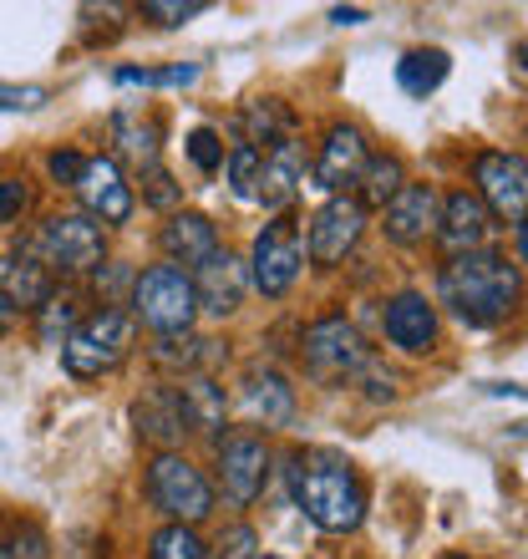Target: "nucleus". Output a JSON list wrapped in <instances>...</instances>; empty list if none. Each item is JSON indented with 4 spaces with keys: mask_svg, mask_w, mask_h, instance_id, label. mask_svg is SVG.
I'll use <instances>...</instances> for the list:
<instances>
[{
    "mask_svg": "<svg viewBox=\"0 0 528 559\" xmlns=\"http://www.w3.org/2000/svg\"><path fill=\"white\" fill-rule=\"evenodd\" d=\"M367 341H361V331H356L346 316H325V321H315L300 336V361H305V371L315 377V382L336 386V382H351L356 371L367 367Z\"/></svg>",
    "mask_w": 528,
    "mask_h": 559,
    "instance_id": "423d86ee",
    "label": "nucleus"
},
{
    "mask_svg": "<svg viewBox=\"0 0 528 559\" xmlns=\"http://www.w3.org/2000/svg\"><path fill=\"white\" fill-rule=\"evenodd\" d=\"M11 559H46V534L36 530V524H26V530H15V545L5 549Z\"/></svg>",
    "mask_w": 528,
    "mask_h": 559,
    "instance_id": "a19ab883",
    "label": "nucleus"
},
{
    "mask_svg": "<svg viewBox=\"0 0 528 559\" xmlns=\"http://www.w3.org/2000/svg\"><path fill=\"white\" fill-rule=\"evenodd\" d=\"M488 229H493V214L483 209V199L468 189L447 193V204L437 214V239L447 245L453 254H468V250H483Z\"/></svg>",
    "mask_w": 528,
    "mask_h": 559,
    "instance_id": "a211bd4d",
    "label": "nucleus"
},
{
    "mask_svg": "<svg viewBox=\"0 0 528 559\" xmlns=\"http://www.w3.org/2000/svg\"><path fill=\"white\" fill-rule=\"evenodd\" d=\"M193 316H199V300H193L189 270L153 265L143 275H132V321H143L158 336H178L193 325Z\"/></svg>",
    "mask_w": 528,
    "mask_h": 559,
    "instance_id": "20e7f679",
    "label": "nucleus"
},
{
    "mask_svg": "<svg viewBox=\"0 0 528 559\" xmlns=\"http://www.w3.org/2000/svg\"><path fill=\"white\" fill-rule=\"evenodd\" d=\"M178 397H183V417H189V432H204V438H219L224 432V417H229V397L224 386L199 371V377H183L178 382Z\"/></svg>",
    "mask_w": 528,
    "mask_h": 559,
    "instance_id": "4be33fe9",
    "label": "nucleus"
},
{
    "mask_svg": "<svg viewBox=\"0 0 528 559\" xmlns=\"http://www.w3.org/2000/svg\"><path fill=\"white\" fill-rule=\"evenodd\" d=\"M447 559H463V555H447Z\"/></svg>",
    "mask_w": 528,
    "mask_h": 559,
    "instance_id": "de8ad7c7",
    "label": "nucleus"
},
{
    "mask_svg": "<svg viewBox=\"0 0 528 559\" xmlns=\"http://www.w3.org/2000/svg\"><path fill=\"white\" fill-rule=\"evenodd\" d=\"M76 193H82V214L97 224H128L132 214V183L122 178L118 158H87L82 178H76Z\"/></svg>",
    "mask_w": 528,
    "mask_h": 559,
    "instance_id": "f8f14e48",
    "label": "nucleus"
},
{
    "mask_svg": "<svg viewBox=\"0 0 528 559\" xmlns=\"http://www.w3.org/2000/svg\"><path fill=\"white\" fill-rule=\"evenodd\" d=\"M356 377H367V397L371 402H392L396 392H401V377H396L392 367H382L376 356H367V367L356 371Z\"/></svg>",
    "mask_w": 528,
    "mask_h": 559,
    "instance_id": "72a5a7b5",
    "label": "nucleus"
},
{
    "mask_svg": "<svg viewBox=\"0 0 528 559\" xmlns=\"http://www.w3.org/2000/svg\"><path fill=\"white\" fill-rule=\"evenodd\" d=\"M447 72H453V61H447L442 46H417V51H407V57L396 61V82H401L407 97H427V92H437L442 82H447Z\"/></svg>",
    "mask_w": 528,
    "mask_h": 559,
    "instance_id": "393cba45",
    "label": "nucleus"
},
{
    "mask_svg": "<svg viewBox=\"0 0 528 559\" xmlns=\"http://www.w3.org/2000/svg\"><path fill=\"white\" fill-rule=\"evenodd\" d=\"M143 199H147V204H153V209H173L178 199H183V189H178V183H173V178H168V174H163V168H153V174H147V189H143Z\"/></svg>",
    "mask_w": 528,
    "mask_h": 559,
    "instance_id": "ea45409f",
    "label": "nucleus"
},
{
    "mask_svg": "<svg viewBox=\"0 0 528 559\" xmlns=\"http://www.w3.org/2000/svg\"><path fill=\"white\" fill-rule=\"evenodd\" d=\"M189 280H193V300L208 316H235L244 306V290H250V275L239 265V254H229V250L208 254L204 265H199V275H189Z\"/></svg>",
    "mask_w": 528,
    "mask_h": 559,
    "instance_id": "dca6fc26",
    "label": "nucleus"
},
{
    "mask_svg": "<svg viewBox=\"0 0 528 559\" xmlns=\"http://www.w3.org/2000/svg\"><path fill=\"white\" fill-rule=\"evenodd\" d=\"M103 250H107L103 224L87 219V214H51L36 229V254L61 275H82V270L103 265Z\"/></svg>",
    "mask_w": 528,
    "mask_h": 559,
    "instance_id": "0eeeda50",
    "label": "nucleus"
},
{
    "mask_svg": "<svg viewBox=\"0 0 528 559\" xmlns=\"http://www.w3.org/2000/svg\"><path fill=\"white\" fill-rule=\"evenodd\" d=\"M331 21H336V26H361V21H367V11H356V5H336V11H331Z\"/></svg>",
    "mask_w": 528,
    "mask_h": 559,
    "instance_id": "37998d69",
    "label": "nucleus"
},
{
    "mask_svg": "<svg viewBox=\"0 0 528 559\" xmlns=\"http://www.w3.org/2000/svg\"><path fill=\"white\" fill-rule=\"evenodd\" d=\"M11 325H15V306H11V300H5V295H0V336H5Z\"/></svg>",
    "mask_w": 528,
    "mask_h": 559,
    "instance_id": "c03bdc74",
    "label": "nucleus"
},
{
    "mask_svg": "<svg viewBox=\"0 0 528 559\" xmlns=\"http://www.w3.org/2000/svg\"><path fill=\"white\" fill-rule=\"evenodd\" d=\"M300 178H305V168H300V143H275L269 153H260V189H254V199H264V209H285L300 193Z\"/></svg>",
    "mask_w": 528,
    "mask_h": 559,
    "instance_id": "412c9836",
    "label": "nucleus"
},
{
    "mask_svg": "<svg viewBox=\"0 0 528 559\" xmlns=\"http://www.w3.org/2000/svg\"><path fill=\"white\" fill-rule=\"evenodd\" d=\"M147 21H158V26H183V21H193V15H204V0H147L143 5Z\"/></svg>",
    "mask_w": 528,
    "mask_h": 559,
    "instance_id": "f704fd0d",
    "label": "nucleus"
},
{
    "mask_svg": "<svg viewBox=\"0 0 528 559\" xmlns=\"http://www.w3.org/2000/svg\"><path fill=\"white\" fill-rule=\"evenodd\" d=\"M254 559H269V555H254Z\"/></svg>",
    "mask_w": 528,
    "mask_h": 559,
    "instance_id": "49530a36",
    "label": "nucleus"
},
{
    "mask_svg": "<svg viewBox=\"0 0 528 559\" xmlns=\"http://www.w3.org/2000/svg\"><path fill=\"white\" fill-rule=\"evenodd\" d=\"M46 103V87H15V82H0V112H31V107Z\"/></svg>",
    "mask_w": 528,
    "mask_h": 559,
    "instance_id": "58836bf2",
    "label": "nucleus"
},
{
    "mask_svg": "<svg viewBox=\"0 0 528 559\" xmlns=\"http://www.w3.org/2000/svg\"><path fill=\"white\" fill-rule=\"evenodd\" d=\"M472 178H478V189H483V209L488 214H499L518 229L524 224V204H528V163L524 153H499V147H488L472 158Z\"/></svg>",
    "mask_w": 528,
    "mask_h": 559,
    "instance_id": "1a4fd4ad",
    "label": "nucleus"
},
{
    "mask_svg": "<svg viewBox=\"0 0 528 559\" xmlns=\"http://www.w3.org/2000/svg\"><path fill=\"white\" fill-rule=\"evenodd\" d=\"M0 295L15 310H41L51 300V270L36 265L31 254H5L0 260Z\"/></svg>",
    "mask_w": 528,
    "mask_h": 559,
    "instance_id": "5701e85b",
    "label": "nucleus"
},
{
    "mask_svg": "<svg viewBox=\"0 0 528 559\" xmlns=\"http://www.w3.org/2000/svg\"><path fill=\"white\" fill-rule=\"evenodd\" d=\"M300 265H305L300 224L295 219L264 224L260 239H254V285H260L269 300H279V295H290V285L300 280Z\"/></svg>",
    "mask_w": 528,
    "mask_h": 559,
    "instance_id": "6e6552de",
    "label": "nucleus"
},
{
    "mask_svg": "<svg viewBox=\"0 0 528 559\" xmlns=\"http://www.w3.org/2000/svg\"><path fill=\"white\" fill-rule=\"evenodd\" d=\"M189 158H193V168H199V174H219V168H224L219 133H214V128H193V133H189Z\"/></svg>",
    "mask_w": 528,
    "mask_h": 559,
    "instance_id": "473e14b6",
    "label": "nucleus"
},
{
    "mask_svg": "<svg viewBox=\"0 0 528 559\" xmlns=\"http://www.w3.org/2000/svg\"><path fill=\"white\" fill-rule=\"evenodd\" d=\"M290 493L295 509H305V519L325 534H351L367 519V484L346 453L331 448H305L290 453Z\"/></svg>",
    "mask_w": 528,
    "mask_h": 559,
    "instance_id": "f257e3e1",
    "label": "nucleus"
},
{
    "mask_svg": "<svg viewBox=\"0 0 528 559\" xmlns=\"http://www.w3.org/2000/svg\"><path fill=\"white\" fill-rule=\"evenodd\" d=\"M147 499L158 503L173 524H189V530L214 514V484L183 453H158L147 463Z\"/></svg>",
    "mask_w": 528,
    "mask_h": 559,
    "instance_id": "39448f33",
    "label": "nucleus"
},
{
    "mask_svg": "<svg viewBox=\"0 0 528 559\" xmlns=\"http://www.w3.org/2000/svg\"><path fill=\"white\" fill-rule=\"evenodd\" d=\"M371 147H367V133L356 128V122H336V128H325V143L315 153V178H321L325 193H340L346 183L361 178L367 168Z\"/></svg>",
    "mask_w": 528,
    "mask_h": 559,
    "instance_id": "4468645a",
    "label": "nucleus"
},
{
    "mask_svg": "<svg viewBox=\"0 0 528 559\" xmlns=\"http://www.w3.org/2000/svg\"><path fill=\"white\" fill-rule=\"evenodd\" d=\"M437 214H442V199L432 183H401L396 199L386 204V239L392 245H422L427 235H437Z\"/></svg>",
    "mask_w": 528,
    "mask_h": 559,
    "instance_id": "2eb2a0df",
    "label": "nucleus"
},
{
    "mask_svg": "<svg viewBox=\"0 0 528 559\" xmlns=\"http://www.w3.org/2000/svg\"><path fill=\"white\" fill-rule=\"evenodd\" d=\"M361 235H367V209L356 204V199H346V193H336V199H325V204L315 209V219H310V260L325 270L340 265V260L361 245Z\"/></svg>",
    "mask_w": 528,
    "mask_h": 559,
    "instance_id": "9b49d317",
    "label": "nucleus"
},
{
    "mask_svg": "<svg viewBox=\"0 0 528 559\" xmlns=\"http://www.w3.org/2000/svg\"><path fill=\"white\" fill-rule=\"evenodd\" d=\"M229 189H235V199H244L250 204L254 199V189H260V147H250V143H239L235 153H229Z\"/></svg>",
    "mask_w": 528,
    "mask_h": 559,
    "instance_id": "2f4dec72",
    "label": "nucleus"
},
{
    "mask_svg": "<svg viewBox=\"0 0 528 559\" xmlns=\"http://www.w3.org/2000/svg\"><path fill=\"white\" fill-rule=\"evenodd\" d=\"M76 321H82V306H76L72 295H51L41 306V341L46 346H57V336L67 341L76 331Z\"/></svg>",
    "mask_w": 528,
    "mask_h": 559,
    "instance_id": "7c9ffc66",
    "label": "nucleus"
},
{
    "mask_svg": "<svg viewBox=\"0 0 528 559\" xmlns=\"http://www.w3.org/2000/svg\"><path fill=\"white\" fill-rule=\"evenodd\" d=\"M112 143H118V153L132 163V168H158V153H163V128L153 118H143V112H118L112 118Z\"/></svg>",
    "mask_w": 528,
    "mask_h": 559,
    "instance_id": "b1692460",
    "label": "nucleus"
},
{
    "mask_svg": "<svg viewBox=\"0 0 528 559\" xmlns=\"http://www.w3.org/2000/svg\"><path fill=\"white\" fill-rule=\"evenodd\" d=\"M254 549H260V539H254L250 524H229V530L219 534V549H208V555H219V559H254Z\"/></svg>",
    "mask_w": 528,
    "mask_h": 559,
    "instance_id": "c9c22d12",
    "label": "nucleus"
},
{
    "mask_svg": "<svg viewBox=\"0 0 528 559\" xmlns=\"http://www.w3.org/2000/svg\"><path fill=\"white\" fill-rule=\"evenodd\" d=\"M290 138H295V118L279 97H260V103L244 107V143L250 147L264 143V153H269L275 143H290Z\"/></svg>",
    "mask_w": 528,
    "mask_h": 559,
    "instance_id": "bb28decb",
    "label": "nucleus"
},
{
    "mask_svg": "<svg viewBox=\"0 0 528 559\" xmlns=\"http://www.w3.org/2000/svg\"><path fill=\"white\" fill-rule=\"evenodd\" d=\"M26 204H31L26 183H21V178H0V224L21 219V214H26Z\"/></svg>",
    "mask_w": 528,
    "mask_h": 559,
    "instance_id": "4c0bfd02",
    "label": "nucleus"
},
{
    "mask_svg": "<svg viewBox=\"0 0 528 559\" xmlns=\"http://www.w3.org/2000/svg\"><path fill=\"white\" fill-rule=\"evenodd\" d=\"M382 331L396 352H407V356L437 352V310L427 306V295H417V290H401L386 300Z\"/></svg>",
    "mask_w": 528,
    "mask_h": 559,
    "instance_id": "ddd939ff",
    "label": "nucleus"
},
{
    "mask_svg": "<svg viewBox=\"0 0 528 559\" xmlns=\"http://www.w3.org/2000/svg\"><path fill=\"white\" fill-rule=\"evenodd\" d=\"M132 285V270L128 265H107V275L97 270V295H103L107 306H118V295Z\"/></svg>",
    "mask_w": 528,
    "mask_h": 559,
    "instance_id": "79ce46f5",
    "label": "nucleus"
},
{
    "mask_svg": "<svg viewBox=\"0 0 528 559\" xmlns=\"http://www.w3.org/2000/svg\"><path fill=\"white\" fill-rule=\"evenodd\" d=\"M153 361L168 367V371H183V377H199L204 367L219 361V341H204V336H193V331H178V336H163L158 346H153Z\"/></svg>",
    "mask_w": 528,
    "mask_h": 559,
    "instance_id": "a878e982",
    "label": "nucleus"
},
{
    "mask_svg": "<svg viewBox=\"0 0 528 559\" xmlns=\"http://www.w3.org/2000/svg\"><path fill=\"white\" fill-rule=\"evenodd\" d=\"M132 423L147 442H158L163 453H173L178 442L189 438V417H183V397L178 386H153L143 397L132 402Z\"/></svg>",
    "mask_w": 528,
    "mask_h": 559,
    "instance_id": "f3484780",
    "label": "nucleus"
},
{
    "mask_svg": "<svg viewBox=\"0 0 528 559\" xmlns=\"http://www.w3.org/2000/svg\"><path fill=\"white\" fill-rule=\"evenodd\" d=\"M239 402H244V413L254 417V423L269 432V427H285L295 417V392L290 382L279 377V371H250L244 377V386H239Z\"/></svg>",
    "mask_w": 528,
    "mask_h": 559,
    "instance_id": "aec40b11",
    "label": "nucleus"
},
{
    "mask_svg": "<svg viewBox=\"0 0 528 559\" xmlns=\"http://www.w3.org/2000/svg\"><path fill=\"white\" fill-rule=\"evenodd\" d=\"M199 67L193 61H173V67H118L112 82L118 87H189Z\"/></svg>",
    "mask_w": 528,
    "mask_h": 559,
    "instance_id": "c85d7f7f",
    "label": "nucleus"
},
{
    "mask_svg": "<svg viewBox=\"0 0 528 559\" xmlns=\"http://www.w3.org/2000/svg\"><path fill=\"white\" fill-rule=\"evenodd\" d=\"M0 559H11V555H5V549H0Z\"/></svg>",
    "mask_w": 528,
    "mask_h": 559,
    "instance_id": "a18cd8bd",
    "label": "nucleus"
},
{
    "mask_svg": "<svg viewBox=\"0 0 528 559\" xmlns=\"http://www.w3.org/2000/svg\"><path fill=\"white\" fill-rule=\"evenodd\" d=\"M214 468H219L224 499L239 503V509H250V503L264 493V478H269V448H264V438H254V432L219 438Z\"/></svg>",
    "mask_w": 528,
    "mask_h": 559,
    "instance_id": "9d476101",
    "label": "nucleus"
},
{
    "mask_svg": "<svg viewBox=\"0 0 528 559\" xmlns=\"http://www.w3.org/2000/svg\"><path fill=\"white\" fill-rule=\"evenodd\" d=\"M82 168H87V158H82L76 147H57V153L46 158V174L57 178V183H72V189H76V178H82Z\"/></svg>",
    "mask_w": 528,
    "mask_h": 559,
    "instance_id": "e433bc0d",
    "label": "nucleus"
},
{
    "mask_svg": "<svg viewBox=\"0 0 528 559\" xmlns=\"http://www.w3.org/2000/svg\"><path fill=\"white\" fill-rule=\"evenodd\" d=\"M163 254L178 265H204L208 254H219V224L208 219V214H173V219L163 224V235H158Z\"/></svg>",
    "mask_w": 528,
    "mask_h": 559,
    "instance_id": "6ab92c4d",
    "label": "nucleus"
},
{
    "mask_svg": "<svg viewBox=\"0 0 528 559\" xmlns=\"http://www.w3.org/2000/svg\"><path fill=\"white\" fill-rule=\"evenodd\" d=\"M147 559H208V545L189 524H163L153 534V545H147Z\"/></svg>",
    "mask_w": 528,
    "mask_h": 559,
    "instance_id": "c756f323",
    "label": "nucleus"
},
{
    "mask_svg": "<svg viewBox=\"0 0 528 559\" xmlns=\"http://www.w3.org/2000/svg\"><path fill=\"white\" fill-rule=\"evenodd\" d=\"M437 290H442V306L453 310L463 325L472 331H488L514 316L518 306V260L499 250H468V254H453L437 275Z\"/></svg>",
    "mask_w": 528,
    "mask_h": 559,
    "instance_id": "f03ea898",
    "label": "nucleus"
},
{
    "mask_svg": "<svg viewBox=\"0 0 528 559\" xmlns=\"http://www.w3.org/2000/svg\"><path fill=\"white\" fill-rule=\"evenodd\" d=\"M356 183H361V199H356V204H361V209H367V204L386 209L396 199V189L407 183V178H401V158H392V153L367 158V168H361V178H356Z\"/></svg>",
    "mask_w": 528,
    "mask_h": 559,
    "instance_id": "cd10ccee",
    "label": "nucleus"
},
{
    "mask_svg": "<svg viewBox=\"0 0 528 559\" xmlns=\"http://www.w3.org/2000/svg\"><path fill=\"white\" fill-rule=\"evenodd\" d=\"M128 356H132V316L118 306H103V310H92V316H82L72 336L61 341V361H67V371H72L76 382L118 371Z\"/></svg>",
    "mask_w": 528,
    "mask_h": 559,
    "instance_id": "7ed1b4c3",
    "label": "nucleus"
}]
</instances>
